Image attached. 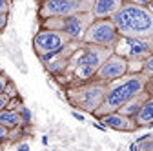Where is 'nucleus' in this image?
Returning <instances> with one entry per match:
<instances>
[{"instance_id": "obj_1", "label": "nucleus", "mask_w": 153, "mask_h": 151, "mask_svg": "<svg viewBox=\"0 0 153 151\" xmlns=\"http://www.w3.org/2000/svg\"><path fill=\"white\" fill-rule=\"evenodd\" d=\"M111 53H113L111 47H104V46H97V44H88V42L80 40L79 46L75 47V51L69 56L66 71L60 75V77H56V80H59V84L66 89L71 84L93 78L95 73H97V69L102 66V62Z\"/></svg>"}, {"instance_id": "obj_2", "label": "nucleus", "mask_w": 153, "mask_h": 151, "mask_svg": "<svg viewBox=\"0 0 153 151\" xmlns=\"http://www.w3.org/2000/svg\"><path fill=\"white\" fill-rule=\"evenodd\" d=\"M146 80H148V77L144 73H126L124 77L109 82V89L106 93L102 104L93 113V117L99 120L100 117L108 115V113L119 111V107L124 102H128L131 97H135L137 93L144 91Z\"/></svg>"}, {"instance_id": "obj_3", "label": "nucleus", "mask_w": 153, "mask_h": 151, "mask_svg": "<svg viewBox=\"0 0 153 151\" xmlns=\"http://www.w3.org/2000/svg\"><path fill=\"white\" fill-rule=\"evenodd\" d=\"M122 36L148 38L153 35V11L148 6L124 2L122 7L111 16Z\"/></svg>"}, {"instance_id": "obj_4", "label": "nucleus", "mask_w": 153, "mask_h": 151, "mask_svg": "<svg viewBox=\"0 0 153 151\" xmlns=\"http://www.w3.org/2000/svg\"><path fill=\"white\" fill-rule=\"evenodd\" d=\"M108 89H109V82L93 77L89 80H82V82L68 86L64 89V95L71 107L84 111L88 115H93L97 107L102 104Z\"/></svg>"}, {"instance_id": "obj_5", "label": "nucleus", "mask_w": 153, "mask_h": 151, "mask_svg": "<svg viewBox=\"0 0 153 151\" xmlns=\"http://www.w3.org/2000/svg\"><path fill=\"white\" fill-rule=\"evenodd\" d=\"M95 20V16L91 11H79L73 15H64V16H49L38 20L40 27H51L68 33L73 40H82L84 33L89 27V24Z\"/></svg>"}, {"instance_id": "obj_6", "label": "nucleus", "mask_w": 153, "mask_h": 151, "mask_svg": "<svg viewBox=\"0 0 153 151\" xmlns=\"http://www.w3.org/2000/svg\"><path fill=\"white\" fill-rule=\"evenodd\" d=\"M73 38L59 29H51V27H40L36 31V35L33 36V51L35 55L40 58V62L44 64L46 60H49L51 56L59 55L68 44H71Z\"/></svg>"}, {"instance_id": "obj_7", "label": "nucleus", "mask_w": 153, "mask_h": 151, "mask_svg": "<svg viewBox=\"0 0 153 151\" xmlns=\"http://www.w3.org/2000/svg\"><path fill=\"white\" fill-rule=\"evenodd\" d=\"M119 38H120V33L111 18H95L89 24V27L86 29L82 42L97 44V46H104V47L113 49L115 44L119 42Z\"/></svg>"}, {"instance_id": "obj_8", "label": "nucleus", "mask_w": 153, "mask_h": 151, "mask_svg": "<svg viewBox=\"0 0 153 151\" xmlns=\"http://www.w3.org/2000/svg\"><path fill=\"white\" fill-rule=\"evenodd\" d=\"M93 0H40L36 9V18H49V16H64L79 11H91Z\"/></svg>"}, {"instance_id": "obj_9", "label": "nucleus", "mask_w": 153, "mask_h": 151, "mask_svg": "<svg viewBox=\"0 0 153 151\" xmlns=\"http://www.w3.org/2000/svg\"><path fill=\"white\" fill-rule=\"evenodd\" d=\"M115 53H119L120 56H124L126 60H144L146 56L151 53L149 51V44L146 38H137V36H122L119 42L113 47Z\"/></svg>"}, {"instance_id": "obj_10", "label": "nucleus", "mask_w": 153, "mask_h": 151, "mask_svg": "<svg viewBox=\"0 0 153 151\" xmlns=\"http://www.w3.org/2000/svg\"><path fill=\"white\" fill-rule=\"evenodd\" d=\"M128 73V60L124 56H120L119 53H111L108 58L102 62V66L97 69L95 73V78H100V80H106V82H113Z\"/></svg>"}, {"instance_id": "obj_11", "label": "nucleus", "mask_w": 153, "mask_h": 151, "mask_svg": "<svg viewBox=\"0 0 153 151\" xmlns=\"http://www.w3.org/2000/svg\"><path fill=\"white\" fill-rule=\"evenodd\" d=\"M99 122H102L106 127L109 129H115V131H124V133H133L137 131V124H135V118H131L128 115H122L120 111H113V113H108V115L100 117Z\"/></svg>"}, {"instance_id": "obj_12", "label": "nucleus", "mask_w": 153, "mask_h": 151, "mask_svg": "<svg viewBox=\"0 0 153 151\" xmlns=\"http://www.w3.org/2000/svg\"><path fill=\"white\" fill-rule=\"evenodd\" d=\"M124 4V0H93L91 13L95 18H111Z\"/></svg>"}, {"instance_id": "obj_13", "label": "nucleus", "mask_w": 153, "mask_h": 151, "mask_svg": "<svg viewBox=\"0 0 153 151\" xmlns=\"http://www.w3.org/2000/svg\"><path fill=\"white\" fill-rule=\"evenodd\" d=\"M148 97H149V93L144 89V91L137 93L135 97H131L128 102H124V104L119 107V111L122 113V115H128V117H131V118H135V115L140 111V107L144 106V102H146Z\"/></svg>"}, {"instance_id": "obj_14", "label": "nucleus", "mask_w": 153, "mask_h": 151, "mask_svg": "<svg viewBox=\"0 0 153 151\" xmlns=\"http://www.w3.org/2000/svg\"><path fill=\"white\" fill-rule=\"evenodd\" d=\"M135 124L137 127H148L153 126V95H149L140 107V111L135 115Z\"/></svg>"}, {"instance_id": "obj_15", "label": "nucleus", "mask_w": 153, "mask_h": 151, "mask_svg": "<svg viewBox=\"0 0 153 151\" xmlns=\"http://www.w3.org/2000/svg\"><path fill=\"white\" fill-rule=\"evenodd\" d=\"M0 124L6 126V127H16L22 124V118H20V113L18 109H11V107H4L0 111Z\"/></svg>"}, {"instance_id": "obj_16", "label": "nucleus", "mask_w": 153, "mask_h": 151, "mask_svg": "<svg viewBox=\"0 0 153 151\" xmlns=\"http://www.w3.org/2000/svg\"><path fill=\"white\" fill-rule=\"evenodd\" d=\"M16 109H18V113H20L22 124H24V126H29V127H31V124H33V115H31L29 107H26V106H24V104L20 102V106H18Z\"/></svg>"}, {"instance_id": "obj_17", "label": "nucleus", "mask_w": 153, "mask_h": 151, "mask_svg": "<svg viewBox=\"0 0 153 151\" xmlns=\"http://www.w3.org/2000/svg\"><path fill=\"white\" fill-rule=\"evenodd\" d=\"M142 73L146 75L148 78L153 77V53H149L144 58V62H142Z\"/></svg>"}, {"instance_id": "obj_18", "label": "nucleus", "mask_w": 153, "mask_h": 151, "mask_svg": "<svg viewBox=\"0 0 153 151\" xmlns=\"http://www.w3.org/2000/svg\"><path fill=\"white\" fill-rule=\"evenodd\" d=\"M144 60H128V73H142Z\"/></svg>"}, {"instance_id": "obj_19", "label": "nucleus", "mask_w": 153, "mask_h": 151, "mask_svg": "<svg viewBox=\"0 0 153 151\" xmlns=\"http://www.w3.org/2000/svg\"><path fill=\"white\" fill-rule=\"evenodd\" d=\"M4 93L9 97V98H13V97H18V89H16V86H15V82L9 78L7 80V84H6V89H4Z\"/></svg>"}, {"instance_id": "obj_20", "label": "nucleus", "mask_w": 153, "mask_h": 151, "mask_svg": "<svg viewBox=\"0 0 153 151\" xmlns=\"http://www.w3.org/2000/svg\"><path fill=\"white\" fill-rule=\"evenodd\" d=\"M7 140H9V127L0 124V146L7 144Z\"/></svg>"}, {"instance_id": "obj_21", "label": "nucleus", "mask_w": 153, "mask_h": 151, "mask_svg": "<svg viewBox=\"0 0 153 151\" xmlns=\"http://www.w3.org/2000/svg\"><path fill=\"white\" fill-rule=\"evenodd\" d=\"M7 20H9V13L0 11V35L6 31V27H7Z\"/></svg>"}, {"instance_id": "obj_22", "label": "nucleus", "mask_w": 153, "mask_h": 151, "mask_svg": "<svg viewBox=\"0 0 153 151\" xmlns=\"http://www.w3.org/2000/svg\"><path fill=\"white\" fill-rule=\"evenodd\" d=\"M7 75L6 73H2V71H0V95H2V93H4V89H6V84H7Z\"/></svg>"}, {"instance_id": "obj_23", "label": "nucleus", "mask_w": 153, "mask_h": 151, "mask_svg": "<svg viewBox=\"0 0 153 151\" xmlns=\"http://www.w3.org/2000/svg\"><path fill=\"white\" fill-rule=\"evenodd\" d=\"M0 11L9 13L11 11V0H0Z\"/></svg>"}, {"instance_id": "obj_24", "label": "nucleus", "mask_w": 153, "mask_h": 151, "mask_svg": "<svg viewBox=\"0 0 153 151\" xmlns=\"http://www.w3.org/2000/svg\"><path fill=\"white\" fill-rule=\"evenodd\" d=\"M7 104H9V97L6 95V93H2V95H0V111H2L4 107H7Z\"/></svg>"}, {"instance_id": "obj_25", "label": "nucleus", "mask_w": 153, "mask_h": 151, "mask_svg": "<svg viewBox=\"0 0 153 151\" xmlns=\"http://www.w3.org/2000/svg\"><path fill=\"white\" fill-rule=\"evenodd\" d=\"M124 2H133V4H139V6H148L151 0H124Z\"/></svg>"}, {"instance_id": "obj_26", "label": "nucleus", "mask_w": 153, "mask_h": 151, "mask_svg": "<svg viewBox=\"0 0 153 151\" xmlns=\"http://www.w3.org/2000/svg\"><path fill=\"white\" fill-rule=\"evenodd\" d=\"M146 40H148V44H149V51L153 53V35H151V36H148Z\"/></svg>"}, {"instance_id": "obj_27", "label": "nucleus", "mask_w": 153, "mask_h": 151, "mask_svg": "<svg viewBox=\"0 0 153 151\" xmlns=\"http://www.w3.org/2000/svg\"><path fill=\"white\" fill-rule=\"evenodd\" d=\"M148 7H149V9L153 11V0H151V2H149V4H148Z\"/></svg>"}, {"instance_id": "obj_28", "label": "nucleus", "mask_w": 153, "mask_h": 151, "mask_svg": "<svg viewBox=\"0 0 153 151\" xmlns=\"http://www.w3.org/2000/svg\"><path fill=\"white\" fill-rule=\"evenodd\" d=\"M11 2H13V0H11Z\"/></svg>"}]
</instances>
